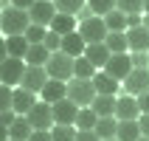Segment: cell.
Returning <instances> with one entry per match:
<instances>
[{"label":"cell","instance_id":"d6986e66","mask_svg":"<svg viewBox=\"0 0 149 141\" xmlns=\"http://www.w3.org/2000/svg\"><path fill=\"white\" fill-rule=\"evenodd\" d=\"M127 40H130V54L132 51H143V54H149V31L146 28H130L127 31Z\"/></svg>","mask_w":149,"mask_h":141},{"label":"cell","instance_id":"8992f818","mask_svg":"<svg viewBox=\"0 0 149 141\" xmlns=\"http://www.w3.org/2000/svg\"><path fill=\"white\" fill-rule=\"evenodd\" d=\"M28 121H31L34 130H54V105H48V102H37L31 107V113H28Z\"/></svg>","mask_w":149,"mask_h":141},{"label":"cell","instance_id":"1f68e13d","mask_svg":"<svg viewBox=\"0 0 149 141\" xmlns=\"http://www.w3.org/2000/svg\"><path fill=\"white\" fill-rule=\"evenodd\" d=\"M104 23H107L110 31H127V14H124V11H118V8L104 17Z\"/></svg>","mask_w":149,"mask_h":141},{"label":"cell","instance_id":"d590c367","mask_svg":"<svg viewBox=\"0 0 149 141\" xmlns=\"http://www.w3.org/2000/svg\"><path fill=\"white\" fill-rule=\"evenodd\" d=\"M42 45H45L51 54H56V51H62V37H59L56 31H48V37H45V42H42Z\"/></svg>","mask_w":149,"mask_h":141},{"label":"cell","instance_id":"8d00e7d4","mask_svg":"<svg viewBox=\"0 0 149 141\" xmlns=\"http://www.w3.org/2000/svg\"><path fill=\"white\" fill-rule=\"evenodd\" d=\"M130 57H132V65L135 68H149V54H143V51H132Z\"/></svg>","mask_w":149,"mask_h":141},{"label":"cell","instance_id":"e575fe53","mask_svg":"<svg viewBox=\"0 0 149 141\" xmlns=\"http://www.w3.org/2000/svg\"><path fill=\"white\" fill-rule=\"evenodd\" d=\"M14 105V90L8 85H0V110H11Z\"/></svg>","mask_w":149,"mask_h":141},{"label":"cell","instance_id":"44dd1931","mask_svg":"<svg viewBox=\"0 0 149 141\" xmlns=\"http://www.w3.org/2000/svg\"><path fill=\"white\" fill-rule=\"evenodd\" d=\"M48 59H51V51L45 48V45H31L28 54H25V62H28L31 68H45Z\"/></svg>","mask_w":149,"mask_h":141},{"label":"cell","instance_id":"cb8c5ba5","mask_svg":"<svg viewBox=\"0 0 149 141\" xmlns=\"http://www.w3.org/2000/svg\"><path fill=\"white\" fill-rule=\"evenodd\" d=\"M107 48L113 54H130V40H127V31H110L107 40Z\"/></svg>","mask_w":149,"mask_h":141},{"label":"cell","instance_id":"ab89813d","mask_svg":"<svg viewBox=\"0 0 149 141\" xmlns=\"http://www.w3.org/2000/svg\"><path fill=\"white\" fill-rule=\"evenodd\" d=\"M141 25H143L141 14H127V31H130V28H141Z\"/></svg>","mask_w":149,"mask_h":141},{"label":"cell","instance_id":"c3c4849f","mask_svg":"<svg viewBox=\"0 0 149 141\" xmlns=\"http://www.w3.org/2000/svg\"><path fill=\"white\" fill-rule=\"evenodd\" d=\"M8 141H14V138H8Z\"/></svg>","mask_w":149,"mask_h":141},{"label":"cell","instance_id":"83f0119b","mask_svg":"<svg viewBox=\"0 0 149 141\" xmlns=\"http://www.w3.org/2000/svg\"><path fill=\"white\" fill-rule=\"evenodd\" d=\"M87 8H90L96 17H107L110 11L118 8V0H87Z\"/></svg>","mask_w":149,"mask_h":141},{"label":"cell","instance_id":"f1b7e54d","mask_svg":"<svg viewBox=\"0 0 149 141\" xmlns=\"http://www.w3.org/2000/svg\"><path fill=\"white\" fill-rule=\"evenodd\" d=\"M73 71H76V79H93V76L99 74V68L93 65V62H90L87 57H79V59H76Z\"/></svg>","mask_w":149,"mask_h":141},{"label":"cell","instance_id":"4fadbf2b","mask_svg":"<svg viewBox=\"0 0 149 141\" xmlns=\"http://www.w3.org/2000/svg\"><path fill=\"white\" fill-rule=\"evenodd\" d=\"M118 121H138L141 119V105L135 96H118V110H116Z\"/></svg>","mask_w":149,"mask_h":141},{"label":"cell","instance_id":"e0dca14e","mask_svg":"<svg viewBox=\"0 0 149 141\" xmlns=\"http://www.w3.org/2000/svg\"><path fill=\"white\" fill-rule=\"evenodd\" d=\"M62 51H65L68 57L79 59V57H84L87 42H84V37H82L79 31H73V34H68V37H62Z\"/></svg>","mask_w":149,"mask_h":141},{"label":"cell","instance_id":"d4e9b609","mask_svg":"<svg viewBox=\"0 0 149 141\" xmlns=\"http://www.w3.org/2000/svg\"><path fill=\"white\" fill-rule=\"evenodd\" d=\"M118 141H138L143 138L141 135V124L138 121H118Z\"/></svg>","mask_w":149,"mask_h":141},{"label":"cell","instance_id":"ffe728a7","mask_svg":"<svg viewBox=\"0 0 149 141\" xmlns=\"http://www.w3.org/2000/svg\"><path fill=\"white\" fill-rule=\"evenodd\" d=\"M90 107L99 113V119L116 116V110H118V96H96V102H93Z\"/></svg>","mask_w":149,"mask_h":141},{"label":"cell","instance_id":"ee69618b","mask_svg":"<svg viewBox=\"0 0 149 141\" xmlns=\"http://www.w3.org/2000/svg\"><path fill=\"white\" fill-rule=\"evenodd\" d=\"M143 28L149 31V14H143Z\"/></svg>","mask_w":149,"mask_h":141},{"label":"cell","instance_id":"8fae6325","mask_svg":"<svg viewBox=\"0 0 149 141\" xmlns=\"http://www.w3.org/2000/svg\"><path fill=\"white\" fill-rule=\"evenodd\" d=\"M48 82H51V76H48L45 68H31V65H28V71H25L20 88H25V90H31V93H42Z\"/></svg>","mask_w":149,"mask_h":141},{"label":"cell","instance_id":"5b68a950","mask_svg":"<svg viewBox=\"0 0 149 141\" xmlns=\"http://www.w3.org/2000/svg\"><path fill=\"white\" fill-rule=\"evenodd\" d=\"M79 34L84 37L87 45H96V42H104L110 37V28H107V23H104V17H90V20H84V23L79 25Z\"/></svg>","mask_w":149,"mask_h":141},{"label":"cell","instance_id":"7bdbcfd3","mask_svg":"<svg viewBox=\"0 0 149 141\" xmlns=\"http://www.w3.org/2000/svg\"><path fill=\"white\" fill-rule=\"evenodd\" d=\"M138 105H141V113H149V90L138 96Z\"/></svg>","mask_w":149,"mask_h":141},{"label":"cell","instance_id":"ac0fdd59","mask_svg":"<svg viewBox=\"0 0 149 141\" xmlns=\"http://www.w3.org/2000/svg\"><path fill=\"white\" fill-rule=\"evenodd\" d=\"M42 102H48V105H56V102L68 99V82H59V79H51L45 85V90L40 93Z\"/></svg>","mask_w":149,"mask_h":141},{"label":"cell","instance_id":"7a4b0ae2","mask_svg":"<svg viewBox=\"0 0 149 141\" xmlns=\"http://www.w3.org/2000/svg\"><path fill=\"white\" fill-rule=\"evenodd\" d=\"M96 96H99V90H96V85H93V79H70L68 82V99L76 102L79 107H90L93 102H96Z\"/></svg>","mask_w":149,"mask_h":141},{"label":"cell","instance_id":"9c48e42d","mask_svg":"<svg viewBox=\"0 0 149 141\" xmlns=\"http://www.w3.org/2000/svg\"><path fill=\"white\" fill-rule=\"evenodd\" d=\"M124 90H127V96H135V99L141 93H146L149 90V68H135L124 79Z\"/></svg>","mask_w":149,"mask_h":141},{"label":"cell","instance_id":"f6af8a7d","mask_svg":"<svg viewBox=\"0 0 149 141\" xmlns=\"http://www.w3.org/2000/svg\"><path fill=\"white\" fill-rule=\"evenodd\" d=\"M143 14H149V0H143Z\"/></svg>","mask_w":149,"mask_h":141},{"label":"cell","instance_id":"7dc6e473","mask_svg":"<svg viewBox=\"0 0 149 141\" xmlns=\"http://www.w3.org/2000/svg\"><path fill=\"white\" fill-rule=\"evenodd\" d=\"M138 141H149V138H138Z\"/></svg>","mask_w":149,"mask_h":141},{"label":"cell","instance_id":"2e32d148","mask_svg":"<svg viewBox=\"0 0 149 141\" xmlns=\"http://www.w3.org/2000/svg\"><path fill=\"white\" fill-rule=\"evenodd\" d=\"M84 57L90 59L99 71H104V68H107V62H110V57H113V51L107 48V42H96V45H87Z\"/></svg>","mask_w":149,"mask_h":141},{"label":"cell","instance_id":"60d3db41","mask_svg":"<svg viewBox=\"0 0 149 141\" xmlns=\"http://www.w3.org/2000/svg\"><path fill=\"white\" fill-rule=\"evenodd\" d=\"M138 124H141V135H143V138H149V113H141Z\"/></svg>","mask_w":149,"mask_h":141},{"label":"cell","instance_id":"3957f363","mask_svg":"<svg viewBox=\"0 0 149 141\" xmlns=\"http://www.w3.org/2000/svg\"><path fill=\"white\" fill-rule=\"evenodd\" d=\"M73 65H76V59H73V57H68L65 51H56V54H51V59H48V65H45V71H48L51 79L70 82V79L76 76Z\"/></svg>","mask_w":149,"mask_h":141},{"label":"cell","instance_id":"f35d334b","mask_svg":"<svg viewBox=\"0 0 149 141\" xmlns=\"http://www.w3.org/2000/svg\"><path fill=\"white\" fill-rule=\"evenodd\" d=\"M28 141H54V135H51V130H34Z\"/></svg>","mask_w":149,"mask_h":141},{"label":"cell","instance_id":"9a60e30c","mask_svg":"<svg viewBox=\"0 0 149 141\" xmlns=\"http://www.w3.org/2000/svg\"><path fill=\"white\" fill-rule=\"evenodd\" d=\"M93 85H96L99 96H118V90H121V82L113 79L107 71H99V74L93 76Z\"/></svg>","mask_w":149,"mask_h":141},{"label":"cell","instance_id":"ba28073f","mask_svg":"<svg viewBox=\"0 0 149 141\" xmlns=\"http://www.w3.org/2000/svg\"><path fill=\"white\" fill-rule=\"evenodd\" d=\"M113 79H118V82H124L127 76L135 71V65H132V57L130 54H113L110 57V62H107V68H104Z\"/></svg>","mask_w":149,"mask_h":141},{"label":"cell","instance_id":"bcb514c9","mask_svg":"<svg viewBox=\"0 0 149 141\" xmlns=\"http://www.w3.org/2000/svg\"><path fill=\"white\" fill-rule=\"evenodd\" d=\"M107 141H118V138H107Z\"/></svg>","mask_w":149,"mask_h":141},{"label":"cell","instance_id":"d6a6232c","mask_svg":"<svg viewBox=\"0 0 149 141\" xmlns=\"http://www.w3.org/2000/svg\"><path fill=\"white\" fill-rule=\"evenodd\" d=\"M51 28H45V25H31L28 31H25V40L31 42V45H42L45 42V37H48Z\"/></svg>","mask_w":149,"mask_h":141},{"label":"cell","instance_id":"7c38bea8","mask_svg":"<svg viewBox=\"0 0 149 141\" xmlns=\"http://www.w3.org/2000/svg\"><path fill=\"white\" fill-rule=\"evenodd\" d=\"M79 110H82V107H79L76 102L62 99V102H56V105H54V121H56V124H73V127H76Z\"/></svg>","mask_w":149,"mask_h":141},{"label":"cell","instance_id":"5bb4252c","mask_svg":"<svg viewBox=\"0 0 149 141\" xmlns=\"http://www.w3.org/2000/svg\"><path fill=\"white\" fill-rule=\"evenodd\" d=\"M34 105H37V93L25 90V88H17L14 90V105H11V110H14L17 116H28Z\"/></svg>","mask_w":149,"mask_h":141},{"label":"cell","instance_id":"6da1fadb","mask_svg":"<svg viewBox=\"0 0 149 141\" xmlns=\"http://www.w3.org/2000/svg\"><path fill=\"white\" fill-rule=\"evenodd\" d=\"M0 25H3V37H25V31L31 28V14L23 11V8L8 6V8H3Z\"/></svg>","mask_w":149,"mask_h":141},{"label":"cell","instance_id":"4dcf8cb0","mask_svg":"<svg viewBox=\"0 0 149 141\" xmlns=\"http://www.w3.org/2000/svg\"><path fill=\"white\" fill-rule=\"evenodd\" d=\"M76 130L73 124H54V130H51V135H54V141H76Z\"/></svg>","mask_w":149,"mask_h":141},{"label":"cell","instance_id":"7402d4cb","mask_svg":"<svg viewBox=\"0 0 149 141\" xmlns=\"http://www.w3.org/2000/svg\"><path fill=\"white\" fill-rule=\"evenodd\" d=\"M31 133H34V127H31V121H28L25 116H20L14 124L8 127V138H14V141H28Z\"/></svg>","mask_w":149,"mask_h":141},{"label":"cell","instance_id":"74e56055","mask_svg":"<svg viewBox=\"0 0 149 141\" xmlns=\"http://www.w3.org/2000/svg\"><path fill=\"white\" fill-rule=\"evenodd\" d=\"M76 141H101L96 130H79L76 133Z\"/></svg>","mask_w":149,"mask_h":141},{"label":"cell","instance_id":"30bf717a","mask_svg":"<svg viewBox=\"0 0 149 141\" xmlns=\"http://www.w3.org/2000/svg\"><path fill=\"white\" fill-rule=\"evenodd\" d=\"M28 48H31V42L25 40V37H6V40L0 42V59H8V57L25 59Z\"/></svg>","mask_w":149,"mask_h":141},{"label":"cell","instance_id":"836d02e7","mask_svg":"<svg viewBox=\"0 0 149 141\" xmlns=\"http://www.w3.org/2000/svg\"><path fill=\"white\" fill-rule=\"evenodd\" d=\"M118 11H124V14H141L143 0H118Z\"/></svg>","mask_w":149,"mask_h":141},{"label":"cell","instance_id":"277c9868","mask_svg":"<svg viewBox=\"0 0 149 141\" xmlns=\"http://www.w3.org/2000/svg\"><path fill=\"white\" fill-rule=\"evenodd\" d=\"M28 71V62L25 59H17V57H8L0 62V82L3 85H23V76Z\"/></svg>","mask_w":149,"mask_h":141},{"label":"cell","instance_id":"52a82bcc","mask_svg":"<svg viewBox=\"0 0 149 141\" xmlns=\"http://www.w3.org/2000/svg\"><path fill=\"white\" fill-rule=\"evenodd\" d=\"M31 25H45V28H51V23H54V17L59 14L56 6H54V0H37L31 6Z\"/></svg>","mask_w":149,"mask_h":141},{"label":"cell","instance_id":"484cf974","mask_svg":"<svg viewBox=\"0 0 149 141\" xmlns=\"http://www.w3.org/2000/svg\"><path fill=\"white\" fill-rule=\"evenodd\" d=\"M96 133H99V138H101V141L116 138V135H118V119H116V116L99 119V124H96Z\"/></svg>","mask_w":149,"mask_h":141},{"label":"cell","instance_id":"f546056e","mask_svg":"<svg viewBox=\"0 0 149 141\" xmlns=\"http://www.w3.org/2000/svg\"><path fill=\"white\" fill-rule=\"evenodd\" d=\"M54 6H56L59 14H79L84 6H87V0H54Z\"/></svg>","mask_w":149,"mask_h":141},{"label":"cell","instance_id":"4316f807","mask_svg":"<svg viewBox=\"0 0 149 141\" xmlns=\"http://www.w3.org/2000/svg\"><path fill=\"white\" fill-rule=\"evenodd\" d=\"M99 124V113L93 107H82L79 110V119H76V130H96Z\"/></svg>","mask_w":149,"mask_h":141},{"label":"cell","instance_id":"603a6c76","mask_svg":"<svg viewBox=\"0 0 149 141\" xmlns=\"http://www.w3.org/2000/svg\"><path fill=\"white\" fill-rule=\"evenodd\" d=\"M51 31H56L59 37H68V34L76 31V17L73 14H56L54 23H51Z\"/></svg>","mask_w":149,"mask_h":141},{"label":"cell","instance_id":"b9f144b4","mask_svg":"<svg viewBox=\"0 0 149 141\" xmlns=\"http://www.w3.org/2000/svg\"><path fill=\"white\" fill-rule=\"evenodd\" d=\"M34 3H37V0H11V6H14V8H23V11H31Z\"/></svg>","mask_w":149,"mask_h":141}]
</instances>
